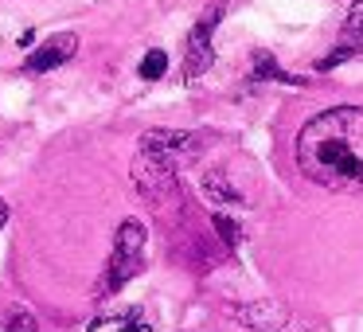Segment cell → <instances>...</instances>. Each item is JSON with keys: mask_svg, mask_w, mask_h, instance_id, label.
Instances as JSON below:
<instances>
[{"mask_svg": "<svg viewBox=\"0 0 363 332\" xmlns=\"http://www.w3.org/2000/svg\"><path fill=\"white\" fill-rule=\"evenodd\" d=\"M340 48H347L352 55H363V0H352V9H347Z\"/></svg>", "mask_w": 363, "mask_h": 332, "instance_id": "30bf717a", "label": "cell"}, {"mask_svg": "<svg viewBox=\"0 0 363 332\" xmlns=\"http://www.w3.org/2000/svg\"><path fill=\"white\" fill-rule=\"evenodd\" d=\"M4 223H9V204L0 199V227H4Z\"/></svg>", "mask_w": 363, "mask_h": 332, "instance_id": "9a60e30c", "label": "cell"}, {"mask_svg": "<svg viewBox=\"0 0 363 332\" xmlns=\"http://www.w3.org/2000/svg\"><path fill=\"white\" fill-rule=\"evenodd\" d=\"M235 321L246 324V328H254V332H285L293 316L281 301H250V305L235 309Z\"/></svg>", "mask_w": 363, "mask_h": 332, "instance_id": "8992f818", "label": "cell"}, {"mask_svg": "<svg viewBox=\"0 0 363 332\" xmlns=\"http://www.w3.org/2000/svg\"><path fill=\"white\" fill-rule=\"evenodd\" d=\"M203 196L211 199V204H242V192L230 184V176L223 172V168H211V172L203 176Z\"/></svg>", "mask_w": 363, "mask_h": 332, "instance_id": "9c48e42d", "label": "cell"}, {"mask_svg": "<svg viewBox=\"0 0 363 332\" xmlns=\"http://www.w3.org/2000/svg\"><path fill=\"white\" fill-rule=\"evenodd\" d=\"M297 168L313 184L363 196V106H332L297 133Z\"/></svg>", "mask_w": 363, "mask_h": 332, "instance_id": "6da1fadb", "label": "cell"}, {"mask_svg": "<svg viewBox=\"0 0 363 332\" xmlns=\"http://www.w3.org/2000/svg\"><path fill=\"white\" fill-rule=\"evenodd\" d=\"M145 270V223L141 219H125L118 227V238H113V254L102 270V282H98L94 297H110L118 293L125 282H133Z\"/></svg>", "mask_w": 363, "mask_h": 332, "instance_id": "7a4b0ae2", "label": "cell"}, {"mask_svg": "<svg viewBox=\"0 0 363 332\" xmlns=\"http://www.w3.org/2000/svg\"><path fill=\"white\" fill-rule=\"evenodd\" d=\"M74 51H79V40H74L71 32H59L24 59V71L28 74H48V71H55V67H63L67 59H74Z\"/></svg>", "mask_w": 363, "mask_h": 332, "instance_id": "52a82bcc", "label": "cell"}, {"mask_svg": "<svg viewBox=\"0 0 363 332\" xmlns=\"http://www.w3.org/2000/svg\"><path fill=\"white\" fill-rule=\"evenodd\" d=\"M199 149H203V137H196V133H180V129H149V133L141 137V149L137 153H145V157H152L157 165H164V168L176 172V168L191 165Z\"/></svg>", "mask_w": 363, "mask_h": 332, "instance_id": "3957f363", "label": "cell"}, {"mask_svg": "<svg viewBox=\"0 0 363 332\" xmlns=\"http://www.w3.org/2000/svg\"><path fill=\"white\" fill-rule=\"evenodd\" d=\"M254 79H281V82H301V79H293V74H285L281 67H277V59L274 55H266V51H254Z\"/></svg>", "mask_w": 363, "mask_h": 332, "instance_id": "8fae6325", "label": "cell"}, {"mask_svg": "<svg viewBox=\"0 0 363 332\" xmlns=\"http://www.w3.org/2000/svg\"><path fill=\"white\" fill-rule=\"evenodd\" d=\"M219 16H223V9L215 4L211 16H203L196 28H191V35H188V55H184V79H188V82L203 79V71L211 67V32H215V24H219Z\"/></svg>", "mask_w": 363, "mask_h": 332, "instance_id": "277c9868", "label": "cell"}, {"mask_svg": "<svg viewBox=\"0 0 363 332\" xmlns=\"http://www.w3.org/2000/svg\"><path fill=\"white\" fill-rule=\"evenodd\" d=\"M133 184H137V192H141L149 204H160L164 196H172V192H176V172H172V168H164V165H157V160L145 157V153H137Z\"/></svg>", "mask_w": 363, "mask_h": 332, "instance_id": "5b68a950", "label": "cell"}, {"mask_svg": "<svg viewBox=\"0 0 363 332\" xmlns=\"http://www.w3.org/2000/svg\"><path fill=\"white\" fill-rule=\"evenodd\" d=\"M4 332H40V321H35L32 309H9L4 313Z\"/></svg>", "mask_w": 363, "mask_h": 332, "instance_id": "7c38bea8", "label": "cell"}, {"mask_svg": "<svg viewBox=\"0 0 363 332\" xmlns=\"http://www.w3.org/2000/svg\"><path fill=\"white\" fill-rule=\"evenodd\" d=\"M164 71H168V55L160 48H152L149 55L141 59V79L145 82H157V79H164Z\"/></svg>", "mask_w": 363, "mask_h": 332, "instance_id": "4fadbf2b", "label": "cell"}, {"mask_svg": "<svg viewBox=\"0 0 363 332\" xmlns=\"http://www.w3.org/2000/svg\"><path fill=\"white\" fill-rule=\"evenodd\" d=\"M211 227H215V235L223 238V246L235 250V246H238V223L227 219V215H211Z\"/></svg>", "mask_w": 363, "mask_h": 332, "instance_id": "5bb4252c", "label": "cell"}, {"mask_svg": "<svg viewBox=\"0 0 363 332\" xmlns=\"http://www.w3.org/2000/svg\"><path fill=\"white\" fill-rule=\"evenodd\" d=\"M86 332H152V328H149V321H145L137 309H129V313H118V316H113V313L94 316Z\"/></svg>", "mask_w": 363, "mask_h": 332, "instance_id": "ba28073f", "label": "cell"}]
</instances>
